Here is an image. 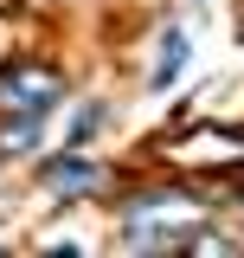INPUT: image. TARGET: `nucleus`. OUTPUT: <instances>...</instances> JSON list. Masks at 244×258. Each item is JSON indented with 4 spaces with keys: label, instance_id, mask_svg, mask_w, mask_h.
Here are the masks:
<instances>
[{
    "label": "nucleus",
    "instance_id": "7ed1b4c3",
    "mask_svg": "<svg viewBox=\"0 0 244 258\" xmlns=\"http://www.w3.org/2000/svg\"><path fill=\"white\" fill-rule=\"evenodd\" d=\"M180 64H186V26H161V64H154L148 91H174Z\"/></svg>",
    "mask_w": 244,
    "mask_h": 258
},
{
    "label": "nucleus",
    "instance_id": "39448f33",
    "mask_svg": "<svg viewBox=\"0 0 244 258\" xmlns=\"http://www.w3.org/2000/svg\"><path fill=\"white\" fill-rule=\"evenodd\" d=\"M96 129H103V110H96V103H84V110H77V123H71V149H90Z\"/></svg>",
    "mask_w": 244,
    "mask_h": 258
},
{
    "label": "nucleus",
    "instance_id": "f03ea898",
    "mask_svg": "<svg viewBox=\"0 0 244 258\" xmlns=\"http://www.w3.org/2000/svg\"><path fill=\"white\" fill-rule=\"evenodd\" d=\"M39 181H45L52 194H64V200H77V194H96L109 174H103L96 161H84L77 149H64V155H52L45 168H39Z\"/></svg>",
    "mask_w": 244,
    "mask_h": 258
},
{
    "label": "nucleus",
    "instance_id": "f257e3e1",
    "mask_svg": "<svg viewBox=\"0 0 244 258\" xmlns=\"http://www.w3.org/2000/svg\"><path fill=\"white\" fill-rule=\"evenodd\" d=\"M52 103H64V78L39 71V64L0 71V110H32V116H45Z\"/></svg>",
    "mask_w": 244,
    "mask_h": 258
},
{
    "label": "nucleus",
    "instance_id": "20e7f679",
    "mask_svg": "<svg viewBox=\"0 0 244 258\" xmlns=\"http://www.w3.org/2000/svg\"><path fill=\"white\" fill-rule=\"evenodd\" d=\"M26 149H39V116L32 110H13L7 129H0V155H26Z\"/></svg>",
    "mask_w": 244,
    "mask_h": 258
}]
</instances>
